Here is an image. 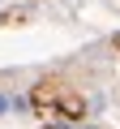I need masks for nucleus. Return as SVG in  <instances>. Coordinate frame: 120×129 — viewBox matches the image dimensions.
Wrapping results in <instances>:
<instances>
[{
    "label": "nucleus",
    "instance_id": "obj_1",
    "mask_svg": "<svg viewBox=\"0 0 120 129\" xmlns=\"http://www.w3.org/2000/svg\"><path fill=\"white\" fill-rule=\"evenodd\" d=\"M9 108H13V99H5V95H0V116H5Z\"/></svg>",
    "mask_w": 120,
    "mask_h": 129
}]
</instances>
